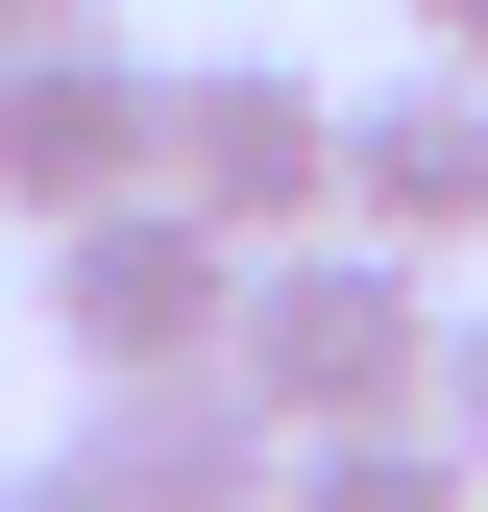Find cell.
I'll list each match as a JSON object with an SVG mask.
<instances>
[{"label": "cell", "mask_w": 488, "mask_h": 512, "mask_svg": "<svg viewBox=\"0 0 488 512\" xmlns=\"http://www.w3.org/2000/svg\"><path fill=\"white\" fill-rule=\"evenodd\" d=\"M440 366H464V317H440V269H415L391 220H318V244H269V269H244V391H269L293 439L440 415Z\"/></svg>", "instance_id": "obj_1"}, {"label": "cell", "mask_w": 488, "mask_h": 512, "mask_svg": "<svg viewBox=\"0 0 488 512\" xmlns=\"http://www.w3.org/2000/svg\"><path fill=\"white\" fill-rule=\"evenodd\" d=\"M244 269H269V244L196 220V196L49 220V342H74V391H122V366H244Z\"/></svg>", "instance_id": "obj_2"}, {"label": "cell", "mask_w": 488, "mask_h": 512, "mask_svg": "<svg viewBox=\"0 0 488 512\" xmlns=\"http://www.w3.org/2000/svg\"><path fill=\"white\" fill-rule=\"evenodd\" d=\"M98 196H171V74L122 25H74V49H25V74H0V220H98Z\"/></svg>", "instance_id": "obj_3"}, {"label": "cell", "mask_w": 488, "mask_h": 512, "mask_svg": "<svg viewBox=\"0 0 488 512\" xmlns=\"http://www.w3.org/2000/svg\"><path fill=\"white\" fill-rule=\"evenodd\" d=\"M171 196H196V220H244V244H318V220H342V98L293 74V49L171 74Z\"/></svg>", "instance_id": "obj_4"}, {"label": "cell", "mask_w": 488, "mask_h": 512, "mask_svg": "<svg viewBox=\"0 0 488 512\" xmlns=\"http://www.w3.org/2000/svg\"><path fill=\"white\" fill-rule=\"evenodd\" d=\"M342 220H391L415 269L488 244V74H464V49H415L391 98H342Z\"/></svg>", "instance_id": "obj_5"}, {"label": "cell", "mask_w": 488, "mask_h": 512, "mask_svg": "<svg viewBox=\"0 0 488 512\" xmlns=\"http://www.w3.org/2000/svg\"><path fill=\"white\" fill-rule=\"evenodd\" d=\"M74 439H98V464L147 488V512H293V415L244 391V366H122Z\"/></svg>", "instance_id": "obj_6"}, {"label": "cell", "mask_w": 488, "mask_h": 512, "mask_svg": "<svg viewBox=\"0 0 488 512\" xmlns=\"http://www.w3.org/2000/svg\"><path fill=\"white\" fill-rule=\"evenodd\" d=\"M293 512H488V439H464V415H366V439H293Z\"/></svg>", "instance_id": "obj_7"}, {"label": "cell", "mask_w": 488, "mask_h": 512, "mask_svg": "<svg viewBox=\"0 0 488 512\" xmlns=\"http://www.w3.org/2000/svg\"><path fill=\"white\" fill-rule=\"evenodd\" d=\"M0 512H147V488H122V464H98V439H49V464H25V488H0Z\"/></svg>", "instance_id": "obj_8"}, {"label": "cell", "mask_w": 488, "mask_h": 512, "mask_svg": "<svg viewBox=\"0 0 488 512\" xmlns=\"http://www.w3.org/2000/svg\"><path fill=\"white\" fill-rule=\"evenodd\" d=\"M74 25H98V0H0V74H25V49H74Z\"/></svg>", "instance_id": "obj_9"}, {"label": "cell", "mask_w": 488, "mask_h": 512, "mask_svg": "<svg viewBox=\"0 0 488 512\" xmlns=\"http://www.w3.org/2000/svg\"><path fill=\"white\" fill-rule=\"evenodd\" d=\"M440 415H464V439H488V293H464V366H440Z\"/></svg>", "instance_id": "obj_10"}, {"label": "cell", "mask_w": 488, "mask_h": 512, "mask_svg": "<svg viewBox=\"0 0 488 512\" xmlns=\"http://www.w3.org/2000/svg\"><path fill=\"white\" fill-rule=\"evenodd\" d=\"M415 49H464V74H488V0H415Z\"/></svg>", "instance_id": "obj_11"}]
</instances>
